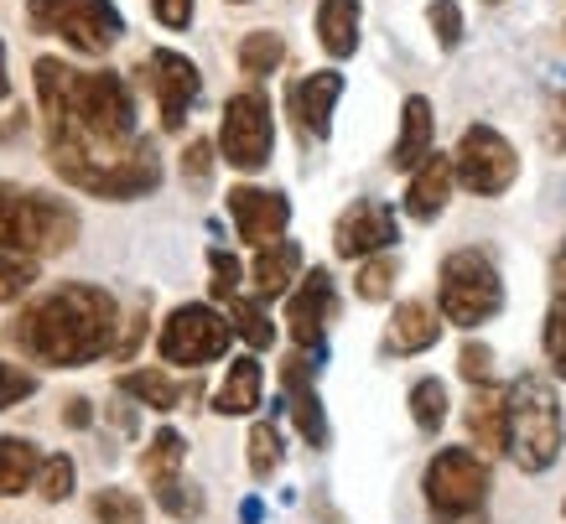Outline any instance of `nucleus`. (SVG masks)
Segmentation results:
<instances>
[{"instance_id": "f257e3e1", "label": "nucleus", "mask_w": 566, "mask_h": 524, "mask_svg": "<svg viewBox=\"0 0 566 524\" xmlns=\"http://www.w3.org/2000/svg\"><path fill=\"white\" fill-rule=\"evenodd\" d=\"M42 130H48V161H78V156H115L136 146V94L115 69H73L63 57L32 63Z\"/></svg>"}, {"instance_id": "f03ea898", "label": "nucleus", "mask_w": 566, "mask_h": 524, "mask_svg": "<svg viewBox=\"0 0 566 524\" xmlns=\"http://www.w3.org/2000/svg\"><path fill=\"white\" fill-rule=\"evenodd\" d=\"M120 338V302L104 286L63 281L11 322V343L42 369H88L115 354Z\"/></svg>"}, {"instance_id": "7ed1b4c3", "label": "nucleus", "mask_w": 566, "mask_h": 524, "mask_svg": "<svg viewBox=\"0 0 566 524\" xmlns=\"http://www.w3.org/2000/svg\"><path fill=\"white\" fill-rule=\"evenodd\" d=\"M566 447L562 395L546 374H520L504 389V452L515 457L520 473H546Z\"/></svg>"}, {"instance_id": "20e7f679", "label": "nucleus", "mask_w": 566, "mask_h": 524, "mask_svg": "<svg viewBox=\"0 0 566 524\" xmlns=\"http://www.w3.org/2000/svg\"><path fill=\"white\" fill-rule=\"evenodd\" d=\"M73 239H78V208L69 198L0 177V250L48 260V254H69Z\"/></svg>"}, {"instance_id": "39448f33", "label": "nucleus", "mask_w": 566, "mask_h": 524, "mask_svg": "<svg viewBox=\"0 0 566 524\" xmlns=\"http://www.w3.org/2000/svg\"><path fill=\"white\" fill-rule=\"evenodd\" d=\"M52 171L69 187L88 192V198H104V203H136V198H151L161 187V156H156L151 140H136L115 156H78V161H52Z\"/></svg>"}, {"instance_id": "423d86ee", "label": "nucleus", "mask_w": 566, "mask_h": 524, "mask_svg": "<svg viewBox=\"0 0 566 524\" xmlns=\"http://www.w3.org/2000/svg\"><path fill=\"white\" fill-rule=\"evenodd\" d=\"M437 312L452 327H483L504 312V281H499L494 254L452 250L437 271Z\"/></svg>"}, {"instance_id": "0eeeda50", "label": "nucleus", "mask_w": 566, "mask_h": 524, "mask_svg": "<svg viewBox=\"0 0 566 524\" xmlns=\"http://www.w3.org/2000/svg\"><path fill=\"white\" fill-rule=\"evenodd\" d=\"M489 489H494L489 457L473 452V447H442L427 462V473H421V493H427L431 520H442V524L473 520L489 504Z\"/></svg>"}, {"instance_id": "6e6552de", "label": "nucleus", "mask_w": 566, "mask_h": 524, "mask_svg": "<svg viewBox=\"0 0 566 524\" xmlns=\"http://www.w3.org/2000/svg\"><path fill=\"white\" fill-rule=\"evenodd\" d=\"M27 21L32 32L57 36L63 48L104 57L125 36V17L115 0H27Z\"/></svg>"}, {"instance_id": "1a4fd4ad", "label": "nucleus", "mask_w": 566, "mask_h": 524, "mask_svg": "<svg viewBox=\"0 0 566 524\" xmlns=\"http://www.w3.org/2000/svg\"><path fill=\"white\" fill-rule=\"evenodd\" d=\"M229 343H234V327H229V317H223L219 306L182 302L167 312V322H161L156 354L167 358L172 369H203V364L229 354Z\"/></svg>"}, {"instance_id": "9d476101", "label": "nucleus", "mask_w": 566, "mask_h": 524, "mask_svg": "<svg viewBox=\"0 0 566 524\" xmlns=\"http://www.w3.org/2000/svg\"><path fill=\"white\" fill-rule=\"evenodd\" d=\"M271 151H275V109H271V99H265L260 88H240V94H229L223 119H219V156L234 171H260V167H271Z\"/></svg>"}, {"instance_id": "9b49d317", "label": "nucleus", "mask_w": 566, "mask_h": 524, "mask_svg": "<svg viewBox=\"0 0 566 524\" xmlns=\"http://www.w3.org/2000/svg\"><path fill=\"white\" fill-rule=\"evenodd\" d=\"M452 177L473 198H504L520 182V156L494 125H468L458 136V151H452Z\"/></svg>"}, {"instance_id": "f8f14e48", "label": "nucleus", "mask_w": 566, "mask_h": 524, "mask_svg": "<svg viewBox=\"0 0 566 524\" xmlns=\"http://www.w3.org/2000/svg\"><path fill=\"white\" fill-rule=\"evenodd\" d=\"M338 317V286L323 265L296 275V286L286 291V327H292V343L302 354L323 358V343H327V322Z\"/></svg>"}, {"instance_id": "ddd939ff", "label": "nucleus", "mask_w": 566, "mask_h": 524, "mask_svg": "<svg viewBox=\"0 0 566 524\" xmlns=\"http://www.w3.org/2000/svg\"><path fill=\"white\" fill-rule=\"evenodd\" d=\"M140 78H146L151 94H156L161 130H182V125H188V109L198 104V94H203V73H198V63H192L188 52L156 48L151 57L140 63Z\"/></svg>"}, {"instance_id": "4468645a", "label": "nucleus", "mask_w": 566, "mask_h": 524, "mask_svg": "<svg viewBox=\"0 0 566 524\" xmlns=\"http://www.w3.org/2000/svg\"><path fill=\"white\" fill-rule=\"evenodd\" d=\"M344 99V73L338 69H317V73H302L292 78L286 88V115H292V130L307 146H323L333 136V109Z\"/></svg>"}, {"instance_id": "2eb2a0df", "label": "nucleus", "mask_w": 566, "mask_h": 524, "mask_svg": "<svg viewBox=\"0 0 566 524\" xmlns=\"http://www.w3.org/2000/svg\"><path fill=\"white\" fill-rule=\"evenodd\" d=\"M395 239H400V219L379 198H354L333 223V254L338 260H369V254L390 250Z\"/></svg>"}, {"instance_id": "dca6fc26", "label": "nucleus", "mask_w": 566, "mask_h": 524, "mask_svg": "<svg viewBox=\"0 0 566 524\" xmlns=\"http://www.w3.org/2000/svg\"><path fill=\"white\" fill-rule=\"evenodd\" d=\"M223 203H229V219H234V234H240L250 250L281 239L286 223H292V203H286V192H275V187L240 182V187H229Z\"/></svg>"}, {"instance_id": "f3484780", "label": "nucleus", "mask_w": 566, "mask_h": 524, "mask_svg": "<svg viewBox=\"0 0 566 524\" xmlns=\"http://www.w3.org/2000/svg\"><path fill=\"white\" fill-rule=\"evenodd\" d=\"M317 364H312L302 348H296L286 364H281V395H286V410L296 421V437L307 441L312 452H323L333 441V426H327V410H323V395H317Z\"/></svg>"}, {"instance_id": "a211bd4d", "label": "nucleus", "mask_w": 566, "mask_h": 524, "mask_svg": "<svg viewBox=\"0 0 566 524\" xmlns=\"http://www.w3.org/2000/svg\"><path fill=\"white\" fill-rule=\"evenodd\" d=\"M452 187H458V177H452V156L431 151L427 161H416V167H411L406 213H411L416 223H437L447 213V203H452Z\"/></svg>"}, {"instance_id": "6ab92c4d", "label": "nucleus", "mask_w": 566, "mask_h": 524, "mask_svg": "<svg viewBox=\"0 0 566 524\" xmlns=\"http://www.w3.org/2000/svg\"><path fill=\"white\" fill-rule=\"evenodd\" d=\"M442 343V312H431L427 302H400L395 306L390 327H385V354L416 358Z\"/></svg>"}, {"instance_id": "aec40b11", "label": "nucleus", "mask_w": 566, "mask_h": 524, "mask_svg": "<svg viewBox=\"0 0 566 524\" xmlns=\"http://www.w3.org/2000/svg\"><path fill=\"white\" fill-rule=\"evenodd\" d=\"M296 275H302V244L296 239H271V244H260L255 250V265H250V281H255V296L260 302H275V296H286L296 286Z\"/></svg>"}, {"instance_id": "412c9836", "label": "nucleus", "mask_w": 566, "mask_h": 524, "mask_svg": "<svg viewBox=\"0 0 566 524\" xmlns=\"http://www.w3.org/2000/svg\"><path fill=\"white\" fill-rule=\"evenodd\" d=\"M431 140H437V115H431V99L427 94H411L400 104V136L390 146V167L395 171H411L416 161L431 156Z\"/></svg>"}, {"instance_id": "4be33fe9", "label": "nucleus", "mask_w": 566, "mask_h": 524, "mask_svg": "<svg viewBox=\"0 0 566 524\" xmlns=\"http://www.w3.org/2000/svg\"><path fill=\"white\" fill-rule=\"evenodd\" d=\"M260 400H265V369H260L255 354L229 358V374H223L219 395H213V410L219 416H255Z\"/></svg>"}, {"instance_id": "5701e85b", "label": "nucleus", "mask_w": 566, "mask_h": 524, "mask_svg": "<svg viewBox=\"0 0 566 524\" xmlns=\"http://www.w3.org/2000/svg\"><path fill=\"white\" fill-rule=\"evenodd\" d=\"M359 21L364 6L359 0H317V42H323L327 57H354L359 52Z\"/></svg>"}, {"instance_id": "b1692460", "label": "nucleus", "mask_w": 566, "mask_h": 524, "mask_svg": "<svg viewBox=\"0 0 566 524\" xmlns=\"http://www.w3.org/2000/svg\"><path fill=\"white\" fill-rule=\"evenodd\" d=\"M468 437L483 457L504 452V389L494 385H473V400H468Z\"/></svg>"}, {"instance_id": "393cba45", "label": "nucleus", "mask_w": 566, "mask_h": 524, "mask_svg": "<svg viewBox=\"0 0 566 524\" xmlns=\"http://www.w3.org/2000/svg\"><path fill=\"white\" fill-rule=\"evenodd\" d=\"M42 447L32 437H0V499H17L36 483Z\"/></svg>"}, {"instance_id": "a878e982", "label": "nucleus", "mask_w": 566, "mask_h": 524, "mask_svg": "<svg viewBox=\"0 0 566 524\" xmlns=\"http://www.w3.org/2000/svg\"><path fill=\"white\" fill-rule=\"evenodd\" d=\"M182 462H188V437L172 431V426H161V431L146 441V452H140V473H146L151 489H161V483L182 478Z\"/></svg>"}, {"instance_id": "bb28decb", "label": "nucleus", "mask_w": 566, "mask_h": 524, "mask_svg": "<svg viewBox=\"0 0 566 524\" xmlns=\"http://www.w3.org/2000/svg\"><path fill=\"white\" fill-rule=\"evenodd\" d=\"M234 57H240V73L244 78H271L281 63H286V36L271 32V27H260V32H244L240 48H234Z\"/></svg>"}, {"instance_id": "cd10ccee", "label": "nucleus", "mask_w": 566, "mask_h": 524, "mask_svg": "<svg viewBox=\"0 0 566 524\" xmlns=\"http://www.w3.org/2000/svg\"><path fill=\"white\" fill-rule=\"evenodd\" d=\"M120 395H130L136 406L146 410H177L182 406V385H177L172 374H161V369H136V374H120Z\"/></svg>"}, {"instance_id": "c85d7f7f", "label": "nucleus", "mask_w": 566, "mask_h": 524, "mask_svg": "<svg viewBox=\"0 0 566 524\" xmlns=\"http://www.w3.org/2000/svg\"><path fill=\"white\" fill-rule=\"evenodd\" d=\"M229 327H234V338L250 343V354H265L275 343V322L265 317V306L250 302V296H229Z\"/></svg>"}, {"instance_id": "c756f323", "label": "nucleus", "mask_w": 566, "mask_h": 524, "mask_svg": "<svg viewBox=\"0 0 566 524\" xmlns=\"http://www.w3.org/2000/svg\"><path fill=\"white\" fill-rule=\"evenodd\" d=\"M406 406H411V421L421 437H437L447 426V385L442 379H416L411 395H406Z\"/></svg>"}, {"instance_id": "7c9ffc66", "label": "nucleus", "mask_w": 566, "mask_h": 524, "mask_svg": "<svg viewBox=\"0 0 566 524\" xmlns=\"http://www.w3.org/2000/svg\"><path fill=\"white\" fill-rule=\"evenodd\" d=\"M250 478L255 483H265V478H275V468H281V457H286V447H281V431H275V421H255L250 426Z\"/></svg>"}, {"instance_id": "2f4dec72", "label": "nucleus", "mask_w": 566, "mask_h": 524, "mask_svg": "<svg viewBox=\"0 0 566 524\" xmlns=\"http://www.w3.org/2000/svg\"><path fill=\"white\" fill-rule=\"evenodd\" d=\"M94 524H146V499H136L130 489H99L88 499Z\"/></svg>"}, {"instance_id": "473e14b6", "label": "nucleus", "mask_w": 566, "mask_h": 524, "mask_svg": "<svg viewBox=\"0 0 566 524\" xmlns=\"http://www.w3.org/2000/svg\"><path fill=\"white\" fill-rule=\"evenodd\" d=\"M32 489L42 493V504H63V499H73V489H78V468H73V457L69 452L42 457Z\"/></svg>"}, {"instance_id": "72a5a7b5", "label": "nucleus", "mask_w": 566, "mask_h": 524, "mask_svg": "<svg viewBox=\"0 0 566 524\" xmlns=\"http://www.w3.org/2000/svg\"><path fill=\"white\" fill-rule=\"evenodd\" d=\"M395 275H400V260H395L390 250L369 254L359 265V281H354V291H359V302H385L395 291Z\"/></svg>"}, {"instance_id": "f704fd0d", "label": "nucleus", "mask_w": 566, "mask_h": 524, "mask_svg": "<svg viewBox=\"0 0 566 524\" xmlns=\"http://www.w3.org/2000/svg\"><path fill=\"white\" fill-rule=\"evenodd\" d=\"M427 27H431V36H437V48H442V52L463 48L468 21H463V6H458V0H431V6H427Z\"/></svg>"}, {"instance_id": "c9c22d12", "label": "nucleus", "mask_w": 566, "mask_h": 524, "mask_svg": "<svg viewBox=\"0 0 566 524\" xmlns=\"http://www.w3.org/2000/svg\"><path fill=\"white\" fill-rule=\"evenodd\" d=\"M32 281H36V260H32V254L0 250V306L21 302V296L32 291Z\"/></svg>"}, {"instance_id": "e433bc0d", "label": "nucleus", "mask_w": 566, "mask_h": 524, "mask_svg": "<svg viewBox=\"0 0 566 524\" xmlns=\"http://www.w3.org/2000/svg\"><path fill=\"white\" fill-rule=\"evenodd\" d=\"M244 286V265L234 260L229 250H208V291H213V302H229V296H240Z\"/></svg>"}, {"instance_id": "4c0bfd02", "label": "nucleus", "mask_w": 566, "mask_h": 524, "mask_svg": "<svg viewBox=\"0 0 566 524\" xmlns=\"http://www.w3.org/2000/svg\"><path fill=\"white\" fill-rule=\"evenodd\" d=\"M156 504L167 509V514H177V520H198L203 514V493L192 489V483H182V478H172V483L156 489Z\"/></svg>"}, {"instance_id": "58836bf2", "label": "nucleus", "mask_w": 566, "mask_h": 524, "mask_svg": "<svg viewBox=\"0 0 566 524\" xmlns=\"http://www.w3.org/2000/svg\"><path fill=\"white\" fill-rule=\"evenodd\" d=\"M541 348H546V364L566 379V306L551 302L546 327H541Z\"/></svg>"}, {"instance_id": "ea45409f", "label": "nucleus", "mask_w": 566, "mask_h": 524, "mask_svg": "<svg viewBox=\"0 0 566 524\" xmlns=\"http://www.w3.org/2000/svg\"><path fill=\"white\" fill-rule=\"evenodd\" d=\"M458 374H463L468 385H494V348L468 338L463 354H458Z\"/></svg>"}, {"instance_id": "a19ab883", "label": "nucleus", "mask_w": 566, "mask_h": 524, "mask_svg": "<svg viewBox=\"0 0 566 524\" xmlns=\"http://www.w3.org/2000/svg\"><path fill=\"white\" fill-rule=\"evenodd\" d=\"M36 395V374L21 369V364H0V410L21 406V400H32Z\"/></svg>"}, {"instance_id": "79ce46f5", "label": "nucleus", "mask_w": 566, "mask_h": 524, "mask_svg": "<svg viewBox=\"0 0 566 524\" xmlns=\"http://www.w3.org/2000/svg\"><path fill=\"white\" fill-rule=\"evenodd\" d=\"M208 177H213V140H188V151H182V182L192 187H208Z\"/></svg>"}, {"instance_id": "37998d69", "label": "nucleus", "mask_w": 566, "mask_h": 524, "mask_svg": "<svg viewBox=\"0 0 566 524\" xmlns=\"http://www.w3.org/2000/svg\"><path fill=\"white\" fill-rule=\"evenodd\" d=\"M151 17L167 27V32H188L192 27V0H151Z\"/></svg>"}, {"instance_id": "c03bdc74", "label": "nucleus", "mask_w": 566, "mask_h": 524, "mask_svg": "<svg viewBox=\"0 0 566 524\" xmlns=\"http://www.w3.org/2000/svg\"><path fill=\"white\" fill-rule=\"evenodd\" d=\"M546 146L551 151L566 156V94L562 99H551V115H546Z\"/></svg>"}, {"instance_id": "a18cd8bd", "label": "nucleus", "mask_w": 566, "mask_h": 524, "mask_svg": "<svg viewBox=\"0 0 566 524\" xmlns=\"http://www.w3.org/2000/svg\"><path fill=\"white\" fill-rule=\"evenodd\" d=\"M551 302L566 306V239H562V250H556V265H551Z\"/></svg>"}, {"instance_id": "49530a36", "label": "nucleus", "mask_w": 566, "mask_h": 524, "mask_svg": "<svg viewBox=\"0 0 566 524\" xmlns=\"http://www.w3.org/2000/svg\"><path fill=\"white\" fill-rule=\"evenodd\" d=\"M63 421H69L73 431H84V426L94 421V410H88V400H84V395H73L69 406H63Z\"/></svg>"}, {"instance_id": "de8ad7c7", "label": "nucleus", "mask_w": 566, "mask_h": 524, "mask_svg": "<svg viewBox=\"0 0 566 524\" xmlns=\"http://www.w3.org/2000/svg\"><path fill=\"white\" fill-rule=\"evenodd\" d=\"M11 94V78H6V42H0V99Z\"/></svg>"}, {"instance_id": "09e8293b", "label": "nucleus", "mask_w": 566, "mask_h": 524, "mask_svg": "<svg viewBox=\"0 0 566 524\" xmlns=\"http://www.w3.org/2000/svg\"><path fill=\"white\" fill-rule=\"evenodd\" d=\"M483 6H504V0H483Z\"/></svg>"}, {"instance_id": "8fccbe9b", "label": "nucleus", "mask_w": 566, "mask_h": 524, "mask_svg": "<svg viewBox=\"0 0 566 524\" xmlns=\"http://www.w3.org/2000/svg\"><path fill=\"white\" fill-rule=\"evenodd\" d=\"M229 6H250V0H229Z\"/></svg>"}, {"instance_id": "3c124183", "label": "nucleus", "mask_w": 566, "mask_h": 524, "mask_svg": "<svg viewBox=\"0 0 566 524\" xmlns=\"http://www.w3.org/2000/svg\"><path fill=\"white\" fill-rule=\"evenodd\" d=\"M562 520H566V499H562Z\"/></svg>"}]
</instances>
